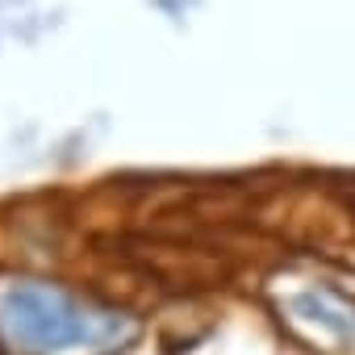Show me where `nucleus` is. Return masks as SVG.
<instances>
[{
	"label": "nucleus",
	"mask_w": 355,
	"mask_h": 355,
	"mask_svg": "<svg viewBox=\"0 0 355 355\" xmlns=\"http://www.w3.org/2000/svg\"><path fill=\"white\" fill-rule=\"evenodd\" d=\"M130 338L134 326L125 313L88 305L63 284H0V347L13 355H109Z\"/></svg>",
	"instance_id": "nucleus-1"
},
{
	"label": "nucleus",
	"mask_w": 355,
	"mask_h": 355,
	"mask_svg": "<svg viewBox=\"0 0 355 355\" xmlns=\"http://www.w3.org/2000/svg\"><path fill=\"white\" fill-rule=\"evenodd\" d=\"M276 322L293 343L313 355H355V297L330 280H305L284 288L276 301Z\"/></svg>",
	"instance_id": "nucleus-2"
}]
</instances>
